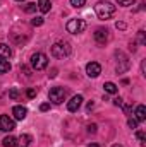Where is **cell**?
<instances>
[{"mask_svg":"<svg viewBox=\"0 0 146 147\" xmlns=\"http://www.w3.org/2000/svg\"><path fill=\"white\" fill-rule=\"evenodd\" d=\"M95 12H96L98 19L107 21V19H110V17L115 14V5H112L107 0H100V2L95 3Z\"/></svg>","mask_w":146,"mask_h":147,"instance_id":"obj_1","label":"cell"},{"mask_svg":"<svg viewBox=\"0 0 146 147\" xmlns=\"http://www.w3.org/2000/svg\"><path fill=\"white\" fill-rule=\"evenodd\" d=\"M71 51H72V48L67 41H57L52 46V55L55 58H67L71 55Z\"/></svg>","mask_w":146,"mask_h":147,"instance_id":"obj_2","label":"cell"},{"mask_svg":"<svg viewBox=\"0 0 146 147\" xmlns=\"http://www.w3.org/2000/svg\"><path fill=\"white\" fill-rule=\"evenodd\" d=\"M46 65H48V57L45 53L38 51V53L31 55V67L35 70H43V69H46Z\"/></svg>","mask_w":146,"mask_h":147,"instance_id":"obj_3","label":"cell"},{"mask_svg":"<svg viewBox=\"0 0 146 147\" xmlns=\"http://www.w3.org/2000/svg\"><path fill=\"white\" fill-rule=\"evenodd\" d=\"M48 98H50L52 103L60 105V103H64L65 98H67V89H64V87H52L50 92H48Z\"/></svg>","mask_w":146,"mask_h":147,"instance_id":"obj_4","label":"cell"},{"mask_svg":"<svg viewBox=\"0 0 146 147\" xmlns=\"http://www.w3.org/2000/svg\"><path fill=\"white\" fill-rule=\"evenodd\" d=\"M65 29H67L71 34H79V33H83V31L86 29V21H83V19H71V21L67 22Z\"/></svg>","mask_w":146,"mask_h":147,"instance_id":"obj_5","label":"cell"},{"mask_svg":"<svg viewBox=\"0 0 146 147\" xmlns=\"http://www.w3.org/2000/svg\"><path fill=\"white\" fill-rule=\"evenodd\" d=\"M115 58H117V74H122L126 72L129 67H131V63H129V58L122 53V51H115Z\"/></svg>","mask_w":146,"mask_h":147,"instance_id":"obj_6","label":"cell"},{"mask_svg":"<svg viewBox=\"0 0 146 147\" xmlns=\"http://www.w3.org/2000/svg\"><path fill=\"white\" fill-rule=\"evenodd\" d=\"M14 128H16L14 118H10L9 115H0V130L2 132H12Z\"/></svg>","mask_w":146,"mask_h":147,"instance_id":"obj_7","label":"cell"},{"mask_svg":"<svg viewBox=\"0 0 146 147\" xmlns=\"http://www.w3.org/2000/svg\"><path fill=\"white\" fill-rule=\"evenodd\" d=\"M86 74H88V77L96 79V77L102 74V65H100L98 62H89V63L86 65Z\"/></svg>","mask_w":146,"mask_h":147,"instance_id":"obj_8","label":"cell"},{"mask_svg":"<svg viewBox=\"0 0 146 147\" xmlns=\"http://www.w3.org/2000/svg\"><path fill=\"white\" fill-rule=\"evenodd\" d=\"M93 36H95V41H96L100 46H103V45L108 41V31H107L105 28H98Z\"/></svg>","mask_w":146,"mask_h":147,"instance_id":"obj_9","label":"cell"},{"mask_svg":"<svg viewBox=\"0 0 146 147\" xmlns=\"http://www.w3.org/2000/svg\"><path fill=\"white\" fill-rule=\"evenodd\" d=\"M81 105H83V96H74L72 99L67 103V110L71 111V113H74V111H77L79 108H81Z\"/></svg>","mask_w":146,"mask_h":147,"instance_id":"obj_10","label":"cell"},{"mask_svg":"<svg viewBox=\"0 0 146 147\" xmlns=\"http://www.w3.org/2000/svg\"><path fill=\"white\" fill-rule=\"evenodd\" d=\"M31 142H33V137L29 134H23L16 140V147H31Z\"/></svg>","mask_w":146,"mask_h":147,"instance_id":"obj_11","label":"cell"},{"mask_svg":"<svg viewBox=\"0 0 146 147\" xmlns=\"http://www.w3.org/2000/svg\"><path fill=\"white\" fill-rule=\"evenodd\" d=\"M12 115H14L16 120H24L26 115H28V110H26L24 106H14V108H12Z\"/></svg>","mask_w":146,"mask_h":147,"instance_id":"obj_12","label":"cell"},{"mask_svg":"<svg viewBox=\"0 0 146 147\" xmlns=\"http://www.w3.org/2000/svg\"><path fill=\"white\" fill-rule=\"evenodd\" d=\"M12 55V48L5 43H0V60H7Z\"/></svg>","mask_w":146,"mask_h":147,"instance_id":"obj_13","label":"cell"},{"mask_svg":"<svg viewBox=\"0 0 146 147\" xmlns=\"http://www.w3.org/2000/svg\"><path fill=\"white\" fill-rule=\"evenodd\" d=\"M50 9H52L50 0H38V10H41L43 14H46V12H50Z\"/></svg>","mask_w":146,"mask_h":147,"instance_id":"obj_14","label":"cell"},{"mask_svg":"<svg viewBox=\"0 0 146 147\" xmlns=\"http://www.w3.org/2000/svg\"><path fill=\"white\" fill-rule=\"evenodd\" d=\"M136 120H138V121H145V120H146V108H145V105H139V106L136 108Z\"/></svg>","mask_w":146,"mask_h":147,"instance_id":"obj_15","label":"cell"},{"mask_svg":"<svg viewBox=\"0 0 146 147\" xmlns=\"http://www.w3.org/2000/svg\"><path fill=\"white\" fill-rule=\"evenodd\" d=\"M103 89H105V92H108V94H117V91H119V87H117L113 82H105V84H103Z\"/></svg>","mask_w":146,"mask_h":147,"instance_id":"obj_16","label":"cell"},{"mask_svg":"<svg viewBox=\"0 0 146 147\" xmlns=\"http://www.w3.org/2000/svg\"><path fill=\"white\" fill-rule=\"evenodd\" d=\"M16 137H12V135H7L3 140H2V146L3 147H16Z\"/></svg>","mask_w":146,"mask_h":147,"instance_id":"obj_17","label":"cell"},{"mask_svg":"<svg viewBox=\"0 0 146 147\" xmlns=\"http://www.w3.org/2000/svg\"><path fill=\"white\" fill-rule=\"evenodd\" d=\"M23 9H24V12H28V14H33V12H36L38 5H36V3H33V2H29V3L23 5Z\"/></svg>","mask_w":146,"mask_h":147,"instance_id":"obj_18","label":"cell"},{"mask_svg":"<svg viewBox=\"0 0 146 147\" xmlns=\"http://www.w3.org/2000/svg\"><path fill=\"white\" fill-rule=\"evenodd\" d=\"M9 70H10L9 60H0V74H7Z\"/></svg>","mask_w":146,"mask_h":147,"instance_id":"obj_19","label":"cell"},{"mask_svg":"<svg viewBox=\"0 0 146 147\" xmlns=\"http://www.w3.org/2000/svg\"><path fill=\"white\" fill-rule=\"evenodd\" d=\"M19 96H21V92H19V89H16V87H12V89L9 91V98H10V99H14V101H17V99H19Z\"/></svg>","mask_w":146,"mask_h":147,"instance_id":"obj_20","label":"cell"},{"mask_svg":"<svg viewBox=\"0 0 146 147\" xmlns=\"http://www.w3.org/2000/svg\"><path fill=\"white\" fill-rule=\"evenodd\" d=\"M71 5L76 7V9H81V7L86 5V0H71Z\"/></svg>","mask_w":146,"mask_h":147,"instance_id":"obj_21","label":"cell"},{"mask_svg":"<svg viewBox=\"0 0 146 147\" xmlns=\"http://www.w3.org/2000/svg\"><path fill=\"white\" fill-rule=\"evenodd\" d=\"M138 123H139V121H138L136 118H129V120H127V125H129V128H132V130L138 128Z\"/></svg>","mask_w":146,"mask_h":147,"instance_id":"obj_22","label":"cell"},{"mask_svg":"<svg viewBox=\"0 0 146 147\" xmlns=\"http://www.w3.org/2000/svg\"><path fill=\"white\" fill-rule=\"evenodd\" d=\"M136 137H138L139 144H141V146L145 147V146H146V137H145V132H138V134H136Z\"/></svg>","mask_w":146,"mask_h":147,"instance_id":"obj_23","label":"cell"},{"mask_svg":"<svg viewBox=\"0 0 146 147\" xmlns=\"http://www.w3.org/2000/svg\"><path fill=\"white\" fill-rule=\"evenodd\" d=\"M138 39H139V43L141 45H146V36H145V31L141 29V31H138Z\"/></svg>","mask_w":146,"mask_h":147,"instance_id":"obj_24","label":"cell"},{"mask_svg":"<svg viewBox=\"0 0 146 147\" xmlns=\"http://www.w3.org/2000/svg\"><path fill=\"white\" fill-rule=\"evenodd\" d=\"M117 2H119V5H124V7H129L134 3V0H117Z\"/></svg>","mask_w":146,"mask_h":147,"instance_id":"obj_25","label":"cell"},{"mask_svg":"<svg viewBox=\"0 0 146 147\" xmlns=\"http://www.w3.org/2000/svg\"><path fill=\"white\" fill-rule=\"evenodd\" d=\"M31 24H33V26H41V24H43V17H36V19H33Z\"/></svg>","mask_w":146,"mask_h":147,"instance_id":"obj_26","label":"cell"},{"mask_svg":"<svg viewBox=\"0 0 146 147\" xmlns=\"http://www.w3.org/2000/svg\"><path fill=\"white\" fill-rule=\"evenodd\" d=\"M122 110H124V113L129 115V113L132 111V105H122Z\"/></svg>","mask_w":146,"mask_h":147,"instance_id":"obj_27","label":"cell"},{"mask_svg":"<svg viewBox=\"0 0 146 147\" xmlns=\"http://www.w3.org/2000/svg\"><path fill=\"white\" fill-rule=\"evenodd\" d=\"M26 96H28V98H35V96H36V89H28V91H26Z\"/></svg>","mask_w":146,"mask_h":147,"instance_id":"obj_28","label":"cell"},{"mask_svg":"<svg viewBox=\"0 0 146 147\" xmlns=\"http://www.w3.org/2000/svg\"><path fill=\"white\" fill-rule=\"evenodd\" d=\"M113 105H115V106H122V105H124L122 98H115V99H113Z\"/></svg>","mask_w":146,"mask_h":147,"instance_id":"obj_29","label":"cell"},{"mask_svg":"<svg viewBox=\"0 0 146 147\" xmlns=\"http://www.w3.org/2000/svg\"><path fill=\"white\" fill-rule=\"evenodd\" d=\"M88 132H89V134H95V132H96V125H95V123H93V125H88Z\"/></svg>","mask_w":146,"mask_h":147,"instance_id":"obj_30","label":"cell"},{"mask_svg":"<svg viewBox=\"0 0 146 147\" xmlns=\"http://www.w3.org/2000/svg\"><path fill=\"white\" fill-rule=\"evenodd\" d=\"M129 50H131L132 53L136 51V41H131V43H129Z\"/></svg>","mask_w":146,"mask_h":147,"instance_id":"obj_31","label":"cell"},{"mask_svg":"<svg viewBox=\"0 0 146 147\" xmlns=\"http://www.w3.org/2000/svg\"><path fill=\"white\" fill-rule=\"evenodd\" d=\"M115 28H117V29H126V22H117Z\"/></svg>","mask_w":146,"mask_h":147,"instance_id":"obj_32","label":"cell"},{"mask_svg":"<svg viewBox=\"0 0 146 147\" xmlns=\"http://www.w3.org/2000/svg\"><path fill=\"white\" fill-rule=\"evenodd\" d=\"M48 108H50V105H48V103H43V105L40 106V110H41V111H46Z\"/></svg>","mask_w":146,"mask_h":147,"instance_id":"obj_33","label":"cell"},{"mask_svg":"<svg viewBox=\"0 0 146 147\" xmlns=\"http://www.w3.org/2000/svg\"><path fill=\"white\" fill-rule=\"evenodd\" d=\"M88 147H100V146H98V144H89Z\"/></svg>","mask_w":146,"mask_h":147,"instance_id":"obj_34","label":"cell"},{"mask_svg":"<svg viewBox=\"0 0 146 147\" xmlns=\"http://www.w3.org/2000/svg\"><path fill=\"white\" fill-rule=\"evenodd\" d=\"M112 147H122V146H119V144H115V146H112Z\"/></svg>","mask_w":146,"mask_h":147,"instance_id":"obj_35","label":"cell"},{"mask_svg":"<svg viewBox=\"0 0 146 147\" xmlns=\"http://www.w3.org/2000/svg\"><path fill=\"white\" fill-rule=\"evenodd\" d=\"M17 2H24V0H17Z\"/></svg>","mask_w":146,"mask_h":147,"instance_id":"obj_36","label":"cell"}]
</instances>
